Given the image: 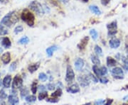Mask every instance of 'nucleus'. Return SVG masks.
<instances>
[{"instance_id": "obj_1", "label": "nucleus", "mask_w": 128, "mask_h": 105, "mask_svg": "<svg viewBox=\"0 0 128 105\" xmlns=\"http://www.w3.org/2000/svg\"><path fill=\"white\" fill-rule=\"evenodd\" d=\"M18 21V17L16 11H11L7 14L1 21V24L4 25L6 26L11 27L12 26L17 23Z\"/></svg>"}, {"instance_id": "obj_2", "label": "nucleus", "mask_w": 128, "mask_h": 105, "mask_svg": "<svg viewBox=\"0 0 128 105\" xmlns=\"http://www.w3.org/2000/svg\"><path fill=\"white\" fill-rule=\"evenodd\" d=\"M21 18L25 23L27 24L28 26H33L34 25L35 16H34V14H32L28 9H24V10L22 13V15H21Z\"/></svg>"}, {"instance_id": "obj_3", "label": "nucleus", "mask_w": 128, "mask_h": 105, "mask_svg": "<svg viewBox=\"0 0 128 105\" xmlns=\"http://www.w3.org/2000/svg\"><path fill=\"white\" fill-rule=\"evenodd\" d=\"M29 8L35 11L38 15L39 16H43L44 14V9L42 7L41 4L37 1H33L28 5Z\"/></svg>"}, {"instance_id": "obj_4", "label": "nucleus", "mask_w": 128, "mask_h": 105, "mask_svg": "<svg viewBox=\"0 0 128 105\" xmlns=\"http://www.w3.org/2000/svg\"><path fill=\"white\" fill-rule=\"evenodd\" d=\"M75 79V73L73 72V68L70 65L67 66L66 69V78L65 80L67 83H72Z\"/></svg>"}, {"instance_id": "obj_5", "label": "nucleus", "mask_w": 128, "mask_h": 105, "mask_svg": "<svg viewBox=\"0 0 128 105\" xmlns=\"http://www.w3.org/2000/svg\"><path fill=\"white\" fill-rule=\"evenodd\" d=\"M107 28L108 29V36H113L118 32V23L117 21H113L109 24H108Z\"/></svg>"}, {"instance_id": "obj_6", "label": "nucleus", "mask_w": 128, "mask_h": 105, "mask_svg": "<svg viewBox=\"0 0 128 105\" xmlns=\"http://www.w3.org/2000/svg\"><path fill=\"white\" fill-rule=\"evenodd\" d=\"M23 87V80L19 75H16L14 78L12 82V89L17 90Z\"/></svg>"}, {"instance_id": "obj_7", "label": "nucleus", "mask_w": 128, "mask_h": 105, "mask_svg": "<svg viewBox=\"0 0 128 105\" xmlns=\"http://www.w3.org/2000/svg\"><path fill=\"white\" fill-rule=\"evenodd\" d=\"M112 73V77L115 79H123L124 78V73L122 69L119 67H117V68H114L111 71Z\"/></svg>"}, {"instance_id": "obj_8", "label": "nucleus", "mask_w": 128, "mask_h": 105, "mask_svg": "<svg viewBox=\"0 0 128 105\" xmlns=\"http://www.w3.org/2000/svg\"><path fill=\"white\" fill-rule=\"evenodd\" d=\"M78 81L82 87H86L90 85V78L86 75H80L78 77Z\"/></svg>"}, {"instance_id": "obj_9", "label": "nucleus", "mask_w": 128, "mask_h": 105, "mask_svg": "<svg viewBox=\"0 0 128 105\" xmlns=\"http://www.w3.org/2000/svg\"><path fill=\"white\" fill-rule=\"evenodd\" d=\"M109 45L112 48L116 49L120 46V41L117 38H112L109 41Z\"/></svg>"}, {"instance_id": "obj_10", "label": "nucleus", "mask_w": 128, "mask_h": 105, "mask_svg": "<svg viewBox=\"0 0 128 105\" xmlns=\"http://www.w3.org/2000/svg\"><path fill=\"white\" fill-rule=\"evenodd\" d=\"M88 41H89V37L88 36L84 37L82 40L80 41V43L78 45V49H80V50H84V49L86 48V46L88 45Z\"/></svg>"}, {"instance_id": "obj_11", "label": "nucleus", "mask_w": 128, "mask_h": 105, "mask_svg": "<svg viewBox=\"0 0 128 105\" xmlns=\"http://www.w3.org/2000/svg\"><path fill=\"white\" fill-rule=\"evenodd\" d=\"M67 92L72 93V94H76L80 92V87L78 86V84H73L71 86H70L67 88Z\"/></svg>"}, {"instance_id": "obj_12", "label": "nucleus", "mask_w": 128, "mask_h": 105, "mask_svg": "<svg viewBox=\"0 0 128 105\" xmlns=\"http://www.w3.org/2000/svg\"><path fill=\"white\" fill-rule=\"evenodd\" d=\"M8 102L11 105H16L19 102V100H18V97L16 96V95L15 94H11L9 97H8Z\"/></svg>"}, {"instance_id": "obj_13", "label": "nucleus", "mask_w": 128, "mask_h": 105, "mask_svg": "<svg viewBox=\"0 0 128 105\" xmlns=\"http://www.w3.org/2000/svg\"><path fill=\"white\" fill-rule=\"evenodd\" d=\"M75 67L78 71H80L84 67V60L81 58H78L75 62Z\"/></svg>"}, {"instance_id": "obj_14", "label": "nucleus", "mask_w": 128, "mask_h": 105, "mask_svg": "<svg viewBox=\"0 0 128 105\" xmlns=\"http://www.w3.org/2000/svg\"><path fill=\"white\" fill-rule=\"evenodd\" d=\"M12 76L11 75H6L4 78V80H3V81H2V85H3V86L5 88H9L10 87V85H11V82H12Z\"/></svg>"}, {"instance_id": "obj_15", "label": "nucleus", "mask_w": 128, "mask_h": 105, "mask_svg": "<svg viewBox=\"0 0 128 105\" xmlns=\"http://www.w3.org/2000/svg\"><path fill=\"white\" fill-rule=\"evenodd\" d=\"M2 61L3 62V63L4 65L9 64L10 60H11V55H10V53L9 52H6L4 53L2 56Z\"/></svg>"}, {"instance_id": "obj_16", "label": "nucleus", "mask_w": 128, "mask_h": 105, "mask_svg": "<svg viewBox=\"0 0 128 105\" xmlns=\"http://www.w3.org/2000/svg\"><path fill=\"white\" fill-rule=\"evenodd\" d=\"M39 66H40V63L39 62H37L36 63H33V64H31L30 65H28V70L29 71L30 73H34L38 69Z\"/></svg>"}, {"instance_id": "obj_17", "label": "nucleus", "mask_w": 128, "mask_h": 105, "mask_svg": "<svg viewBox=\"0 0 128 105\" xmlns=\"http://www.w3.org/2000/svg\"><path fill=\"white\" fill-rule=\"evenodd\" d=\"M2 46L4 47L5 48H9L12 46L11 41L8 37H4L2 41Z\"/></svg>"}, {"instance_id": "obj_18", "label": "nucleus", "mask_w": 128, "mask_h": 105, "mask_svg": "<svg viewBox=\"0 0 128 105\" xmlns=\"http://www.w3.org/2000/svg\"><path fill=\"white\" fill-rule=\"evenodd\" d=\"M57 50H58V47L56 46H53L48 48L46 50V52L48 57H51L53 55V54H54V53Z\"/></svg>"}, {"instance_id": "obj_19", "label": "nucleus", "mask_w": 128, "mask_h": 105, "mask_svg": "<svg viewBox=\"0 0 128 105\" xmlns=\"http://www.w3.org/2000/svg\"><path fill=\"white\" fill-rule=\"evenodd\" d=\"M89 9L91 11L93 14H96V15H100L101 14L100 9H99L98 6H97L96 5H90L89 6Z\"/></svg>"}, {"instance_id": "obj_20", "label": "nucleus", "mask_w": 128, "mask_h": 105, "mask_svg": "<svg viewBox=\"0 0 128 105\" xmlns=\"http://www.w3.org/2000/svg\"><path fill=\"white\" fill-rule=\"evenodd\" d=\"M117 63V62H116V60L114 59V58H112V57H108L107 58V64L109 66V67H112V66H114Z\"/></svg>"}, {"instance_id": "obj_21", "label": "nucleus", "mask_w": 128, "mask_h": 105, "mask_svg": "<svg viewBox=\"0 0 128 105\" xmlns=\"http://www.w3.org/2000/svg\"><path fill=\"white\" fill-rule=\"evenodd\" d=\"M28 90L26 87H22L20 88V95H21L22 98L26 97L28 95Z\"/></svg>"}, {"instance_id": "obj_22", "label": "nucleus", "mask_w": 128, "mask_h": 105, "mask_svg": "<svg viewBox=\"0 0 128 105\" xmlns=\"http://www.w3.org/2000/svg\"><path fill=\"white\" fill-rule=\"evenodd\" d=\"M91 61L92 63L94 65H100V60L98 58V57H97L96 55H91Z\"/></svg>"}, {"instance_id": "obj_23", "label": "nucleus", "mask_w": 128, "mask_h": 105, "mask_svg": "<svg viewBox=\"0 0 128 105\" xmlns=\"http://www.w3.org/2000/svg\"><path fill=\"white\" fill-rule=\"evenodd\" d=\"M25 100L28 103H32L34 102L36 100V97L34 95H27L25 97Z\"/></svg>"}, {"instance_id": "obj_24", "label": "nucleus", "mask_w": 128, "mask_h": 105, "mask_svg": "<svg viewBox=\"0 0 128 105\" xmlns=\"http://www.w3.org/2000/svg\"><path fill=\"white\" fill-rule=\"evenodd\" d=\"M92 70H93L94 73L96 75V76L98 77V78H100L102 76L100 74V68H98V67L96 65H95L92 67Z\"/></svg>"}, {"instance_id": "obj_25", "label": "nucleus", "mask_w": 128, "mask_h": 105, "mask_svg": "<svg viewBox=\"0 0 128 105\" xmlns=\"http://www.w3.org/2000/svg\"><path fill=\"white\" fill-rule=\"evenodd\" d=\"M62 95V90H61V89L60 88H58L57 90H56L54 92H53L52 94H51V96L53 97H56V98H58V97H59Z\"/></svg>"}, {"instance_id": "obj_26", "label": "nucleus", "mask_w": 128, "mask_h": 105, "mask_svg": "<svg viewBox=\"0 0 128 105\" xmlns=\"http://www.w3.org/2000/svg\"><path fill=\"white\" fill-rule=\"evenodd\" d=\"M48 97V93H47V92L46 91H41L40 93H39V95H38V100H44V99H46V97Z\"/></svg>"}, {"instance_id": "obj_27", "label": "nucleus", "mask_w": 128, "mask_h": 105, "mask_svg": "<svg viewBox=\"0 0 128 105\" xmlns=\"http://www.w3.org/2000/svg\"><path fill=\"white\" fill-rule=\"evenodd\" d=\"M28 42H29V38L27 36H24L23 38H22L18 41V43L19 44H22V45H25V44H27Z\"/></svg>"}, {"instance_id": "obj_28", "label": "nucleus", "mask_w": 128, "mask_h": 105, "mask_svg": "<svg viewBox=\"0 0 128 105\" xmlns=\"http://www.w3.org/2000/svg\"><path fill=\"white\" fill-rule=\"evenodd\" d=\"M37 89H38V87H37V82L36 81H34L32 84V88H31V90H32V93L34 95H35L36 93Z\"/></svg>"}, {"instance_id": "obj_29", "label": "nucleus", "mask_w": 128, "mask_h": 105, "mask_svg": "<svg viewBox=\"0 0 128 105\" xmlns=\"http://www.w3.org/2000/svg\"><path fill=\"white\" fill-rule=\"evenodd\" d=\"M90 34L91 35V36L93 40H96L97 38L98 37V32H97V31H96V29H91L90 31Z\"/></svg>"}, {"instance_id": "obj_30", "label": "nucleus", "mask_w": 128, "mask_h": 105, "mask_svg": "<svg viewBox=\"0 0 128 105\" xmlns=\"http://www.w3.org/2000/svg\"><path fill=\"white\" fill-rule=\"evenodd\" d=\"M7 33H8L7 29L4 26L0 25V36H4V35H6Z\"/></svg>"}, {"instance_id": "obj_31", "label": "nucleus", "mask_w": 128, "mask_h": 105, "mask_svg": "<svg viewBox=\"0 0 128 105\" xmlns=\"http://www.w3.org/2000/svg\"><path fill=\"white\" fill-rule=\"evenodd\" d=\"M38 79L42 82H46V80L48 79V76L46 75L45 73H41L38 75Z\"/></svg>"}, {"instance_id": "obj_32", "label": "nucleus", "mask_w": 128, "mask_h": 105, "mask_svg": "<svg viewBox=\"0 0 128 105\" xmlns=\"http://www.w3.org/2000/svg\"><path fill=\"white\" fill-rule=\"evenodd\" d=\"M95 52H96V53L97 55H102V48H101L100 46H98V45H96L95 46Z\"/></svg>"}, {"instance_id": "obj_33", "label": "nucleus", "mask_w": 128, "mask_h": 105, "mask_svg": "<svg viewBox=\"0 0 128 105\" xmlns=\"http://www.w3.org/2000/svg\"><path fill=\"white\" fill-rule=\"evenodd\" d=\"M17 63L16 62H13L12 65H10V67H9V71L10 72H14L16 70V67H17Z\"/></svg>"}, {"instance_id": "obj_34", "label": "nucleus", "mask_w": 128, "mask_h": 105, "mask_svg": "<svg viewBox=\"0 0 128 105\" xmlns=\"http://www.w3.org/2000/svg\"><path fill=\"white\" fill-rule=\"evenodd\" d=\"M24 31V28L23 26H17L16 27L14 28V33H16V34H18L19 33L22 32Z\"/></svg>"}, {"instance_id": "obj_35", "label": "nucleus", "mask_w": 128, "mask_h": 105, "mask_svg": "<svg viewBox=\"0 0 128 105\" xmlns=\"http://www.w3.org/2000/svg\"><path fill=\"white\" fill-rule=\"evenodd\" d=\"M7 98V95L6 93V92L4 90H0V99L2 100H5Z\"/></svg>"}, {"instance_id": "obj_36", "label": "nucleus", "mask_w": 128, "mask_h": 105, "mask_svg": "<svg viewBox=\"0 0 128 105\" xmlns=\"http://www.w3.org/2000/svg\"><path fill=\"white\" fill-rule=\"evenodd\" d=\"M89 78H90V80H92V82H94L95 83L98 82V78H97L96 76H95L94 75L91 74V73H90V74H89Z\"/></svg>"}, {"instance_id": "obj_37", "label": "nucleus", "mask_w": 128, "mask_h": 105, "mask_svg": "<svg viewBox=\"0 0 128 105\" xmlns=\"http://www.w3.org/2000/svg\"><path fill=\"white\" fill-rule=\"evenodd\" d=\"M100 74L102 76H105V75H107V73H108V70L105 66H102L101 68H100Z\"/></svg>"}, {"instance_id": "obj_38", "label": "nucleus", "mask_w": 128, "mask_h": 105, "mask_svg": "<svg viewBox=\"0 0 128 105\" xmlns=\"http://www.w3.org/2000/svg\"><path fill=\"white\" fill-rule=\"evenodd\" d=\"M58 101H59V100H58V99H57L56 97H54V98H48V99H47V100H46V102H50V103H57V102H58Z\"/></svg>"}, {"instance_id": "obj_39", "label": "nucleus", "mask_w": 128, "mask_h": 105, "mask_svg": "<svg viewBox=\"0 0 128 105\" xmlns=\"http://www.w3.org/2000/svg\"><path fill=\"white\" fill-rule=\"evenodd\" d=\"M99 80H100V82L101 83H102V84H107L108 82H109V80H108V78H106L105 77H100V78H99Z\"/></svg>"}, {"instance_id": "obj_40", "label": "nucleus", "mask_w": 128, "mask_h": 105, "mask_svg": "<svg viewBox=\"0 0 128 105\" xmlns=\"http://www.w3.org/2000/svg\"><path fill=\"white\" fill-rule=\"evenodd\" d=\"M46 87H47L49 90H55L56 86L55 85H54V84H52V83H48V84L46 85Z\"/></svg>"}, {"instance_id": "obj_41", "label": "nucleus", "mask_w": 128, "mask_h": 105, "mask_svg": "<svg viewBox=\"0 0 128 105\" xmlns=\"http://www.w3.org/2000/svg\"><path fill=\"white\" fill-rule=\"evenodd\" d=\"M105 102L106 101L103 100H99L95 102V105H105Z\"/></svg>"}, {"instance_id": "obj_42", "label": "nucleus", "mask_w": 128, "mask_h": 105, "mask_svg": "<svg viewBox=\"0 0 128 105\" xmlns=\"http://www.w3.org/2000/svg\"><path fill=\"white\" fill-rule=\"evenodd\" d=\"M122 61L125 65H128V55L127 57L122 56Z\"/></svg>"}, {"instance_id": "obj_43", "label": "nucleus", "mask_w": 128, "mask_h": 105, "mask_svg": "<svg viewBox=\"0 0 128 105\" xmlns=\"http://www.w3.org/2000/svg\"><path fill=\"white\" fill-rule=\"evenodd\" d=\"M110 1L111 0H101V2H102V4L106 6V5H108L110 3Z\"/></svg>"}, {"instance_id": "obj_44", "label": "nucleus", "mask_w": 128, "mask_h": 105, "mask_svg": "<svg viewBox=\"0 0 128 105\" xmlns=\"http://www.w3.org/2000/svg\"><path fill=\"white\" fill-rule=\"evenodd\" d=\"M113 101H112V100H109V99H108L107 100H106V102H105V105H111L112 104V102Z\"/></svg>"}, {"instance_id": "obj_45", "label": "nucleus", "mask_w": 128, "mask_h": 105, "mask_svg": "<svg viewBox=\"0 0 128 105\" xmlns=\"http://www.w3.org/2000/svg\"><path fill=\"white\" fill-rule=\"evenodd\" d=\"M38 89H39L41 91H45V90H46V87H45V86H44V85H41V86H39Z\"/></svg>"}, {"instance_id": "obj_46", "label": "nucleus", "mask_w": 128, "mask_h": 105, "mask_svg": "<svg viewBox=\"0 0 128 105\" xmlns=\"http://www.w3.org/2000/svg\"><path fill=\"white\" fill-rule=\"evenodd\" d=\"M123 68H124V70H126V71H128V65H124Z\"/></svg>"}, {"instance_id": "obj_47", "label": "nucleus", "mask_w": 128, "mask_h": 105, "mask_svg": "<svg viewBox=\"0 0 128 105\" xmlns=\"http://www.w3.org/2000/svg\"><path fill=\"white\" fill-rule=\"evenodd\" d=\"M3 100H4L0 99V105H5V102Z\"/></svg>"}, {"instance_id": "obj_48", "label": "nucleus", "mask_w": 128, "mask_h": 105, "mask_svg": "<svg viewBox=\"0 0 128 105\" xmlns=\"http://www.w3.org/2000/svg\"><path fill=\"white\" fill-rule=\"evenodd\" d=\"M63 3H68L69 1V0H60Z\"/></svg>"}, {"instance_id": "obj_49", "label": "nucleus", "mask_w": 128, "mask_h": 105, "mask_svg": "<svg viewBox=\"0 0 128 105\" xmlns=\"http://www.w3.org/2000/svg\"><path fill=\"white\" fill-rule=\"evenodd\" d=\"M125 50H126V53H128V45H126V46H125Z\"/></svg>"}, {"instance_id": "obj_50", "label": "nucleus", "mask_w": 128, "mask_h": 105, "mask_svg": "<svg viewBox=\"0 0 128 105\" xmlns=\"http://www.w3.org/2000/svg\"><path fill=\"white\" fill-rule=\"evenodd\" d=\"M125 89H126V90H128V85H127L125 86Z\"/></svg>"}, {"instance_id": "obj_51", "label": "nucleus", "mask_w": 128, "mask_h": 105, "mask_svg": "<svg viewBox=\"0 0 128 105\" xmlns=\"http://www.w3.org/2000/svg\"><path fill=\"white\" fill-rule=\"evenodd\" d=\"M82 1H84V2H88V0H82Z\"/></svg>"}, {"instance_id": "obj_52", "label": "nucleus", "mask_w": 128, "mask_h": 105, "mask_svg": "<svg viewBox=\"0 0 128 105\" xmlns=\"http://www.w3.org/2000/svg\"><path fill=\"white\" fill-rule=\"evenodd\" d=\"M5 1V0H0V2H4Z\"/></svg>"}, {"instance_id": "obj_53", "label": "nucleus", "mask_w": 128, "mask_h": 105, "mask_svg": "<svg viewBox=\"0 0 128 105\" xmlns=\"http://www.w3.org/2000/svg\"><path fill=\"white\" fill-rule=\"evenodd\" d=\"M1 85H2V80H1V79H0V87H1Z\"/></svg>"}, {"instance_id": "obj_54", "label": "nucleus", "mask_w": 128, "mask_h": 105, "mask_svg": "<svg viewBox=\"0 0 128 105\" xmlns=\"http://www.w3.org/2000/svg\"><path fill=\"white\" fill-rule=\"evenodd\" d=\"M0 77H1V73H0Z\"/></svg>"}]
</instances>
